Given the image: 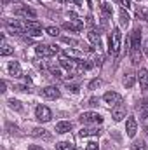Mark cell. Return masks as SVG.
<instances>
[{
  "mask_svg": "<svg viewBox=\"0 0 148 150\" xmlns=\"http://www.w3.org/2000/svg\"><path fill=\"white\" fill-rule=\"evenodd\" d=\"M9 107H11L12 110H16V112H21V110H23V105H21L18 100H14V98L9 100Z\"/></svg>",
  "mask_w": 148,
  "mask_h": 150,
  "instance_id": "d4e9b609",
  "label": "cell"
},
{
  "mask_svg": "<svg viewBox=\"0 0 148 150\" xmlns=\"http://www.w3.org/2000/svg\"><path fill=\"white\" fill-rule=\"evenodd\" d=\"M140 14H141V16H143V18H145V19L148 21V9H145V11H141V12L138 11V16H140Z\"/></svg>",
  "mask_w": 148,
  "mask_h": 150,
  "instance_id": "e575fe53",
  "label": "cell"
},
{
  "mask_svg": "<svg viewBox=\"0 0 148 150\" xmlns=\"http://www.w3.org/2000/svg\"><path fill=\"white\" fill-rule=\"evenodd\" d=\"M7 129H9V133H18V126H12V124H7Z\"/></svg>",
  "mask_w": 148,
  "mask_h": 150,
  "instance_id": "1f68e13d",
  "label": "cell"
},
{
  "mask_svg": "<svg viewBox=\"0 0 148 150\" xmlns=\"http://www.w3.org/2000/svg\"><path fill=\"white\" fill-rule=\"evenodd\" d=\"M78 134H80L82 138H87V136H99V134H101V129H99L98 126H87V127H82V129L78 131Z\"/></svg>",
  "mask_w": 148,
  "mask_h": 150,
  "instance_id": "8fae6325",
  "label": "cell"
},
{
  "mask_svg": "<svg viewBox=\"0 0 148 150\" xmlns=\"http://www.w3.org/2000/svg\"><path fill=\"white\" fill-rule=\"evenodd\" d=\"M56 150H77V149L70 142H59V143H56Z\"/></svg>",
  "mask_w": 148,
  "mask_h": 150,
  "instance_id": "7402d4cb",
  "label": "cell"
},
{
  "mask_svg": "<svg viewBox=\"0 0 148 150\" xmlns=\"http://www.w3.org/2000/svg\"><path fill=\"white\" fill-rule=\"evenodd\" d=\"M12 52H14V49L7 44V40H5V38L2 37V49H0V54H2V56H11Z\"/></svg>",
  "mask_w": 148,
  "mask_h": 150,
  "instance_id": "44dd1931",
  "label": "cell"
},
{
  "mask_svg": "<svg viewBox=\"0 0 148 150\" xmlns=\"http://www.w3.org/2000/svg\"><path fill=\"white\" fill-rule=\"evenodd\" d=\"M5 28H7V32L11 35H23V33H26L23 23H19V21H12V19L5 21Z\"/></svg>",
  "mask_w": 148,
  "mask_h": 150,
  "instance_id": "277c9868",
  "label": "cell"
},
{
  "mask_svg": "<svg viewBox=\"0 0 148 150\" xmlns=\"http://www.w3.org/2000/svg\"><path fill=\"white\" fill-rule=\"evenodd\" d=\"M40 94H42L45 100H58V98L61 96V91H59L56 86H47V87H44V89L40 91Z\"/></svg>",
  "mask_w": 148,
  "mask_h": 150,
  "instance_id": "8992f818",
  "label": "cell"
},
{
  "mask_svg": "<svg viewBox=\"0 0 148 150\" xmlns=\"http://www.w3.org/2000/svg\"><path fill=\"white\" fill-rule=\"evenodd\" d=\"M138 80H140V86H141V89H148V70L147 68H141L140 72H138Z\"/></svg>",
  "mask_w": 148,
  "mask_h": 150,
  "instance_id": "e0dca14e",
  "label": "cell"
},
{
  "mask_svg": "<svg viewBox=\"0 0 148 150\" xmlns=\"http://www.w3.org/2000/svg\"><path fill=\"white\" fill-rule=\"evenodd\" d=\"M45 33L51 35V37H59V28H56V26H47V28H45Z\"/></svg>",
  "mask_w": 148,
  "mask_h": 150,
  "instance_id": "484cf974",
  "label": "cell"
},
{
  "mask_svg": "<svg viewBox=\"0 0 148 150\" xmlns=\"http://www.w3.org/2000/svg\"><path fill=\"white\" fill-rule=\"evenodd\" d=\"M28 150H44V149H42L40 145H30V147H28Z\"/></svg>",
  "mask_w": 148,
  "mask_h": 150,
  "instance_id": "8d00e7d4",
  "label": "cell"
},
{
  "mask_svg": "<svg viewBox=\"0 0 148 150\" xmlns=\"http://www.w3.org/2000/svg\"><path fill=\"white\" fill-rule=\"evenodd\" d=\"M14 12H16V16L26 18V19H28V18H35V16H37V12H35L32 7H28V5H19Z\"/></svg>",
  "mask_w": 148,
  "mask_h": 150,
  "instance_id": "30bf717a",
  "label": "cell"
},
{
  "mask_svg": "<svg viewBox=\"0 0 148 150\" xmlns=\"http://www.w3.org/2000/svg\"><path fill=\"white\" fill-rule=\"evenodd\" d=\"M118 2H120V0H118Z\"/></svg>",
  "mask_w": 148,
  "mask_h": 150,
  "instance_id": "f35d334b",
  "label": "cell"
},
{
  "mask_svg": "<svg viewBox=\"0 0 148 150\" xmlns=\"http://www.w3.org/2000/svg\"><path fill=\"white\" fill-rule=\"evenodd\" d=\"M87 105H91V107H96V105H98V98H91V100L87 101Z\"/></svg>",
  "mask_w": 148,
  "mask_h": 150,
  "instance_id": "d6a6232c",
  "label": "cell"
},
{
  "mask_svg": "<svg viewBox=\"0 0 148 150\" xmlns=\"http://www.w3.org/2000/svg\"><path fill=\"white\" fill-rule=\"evenodd\" d=\"M103 100H105V103L110 105V107H117V105L122 103V96H120L118 93H115V91L105 93V94H103Z\"/></svg>",
  "mask_w": 148,
  "mask_h": 150,
  "instance_id": "5b68a950",
  "label": "cell"
},
{
  "mask_svg": "<svg viewBox=\"0 0 148 150\" xmlns=\"http://www.w3.org/2000/svg\"><path fill=\"white\" fill-rule=\"evenodd\" d=\"M78 120L82 124H94V126H98V124L103 122V115L98 112H84L78 115Z\"/></svg>",
  "mask_w": 148,
  "mask_h": 150,
  "instance_id": "7a4b0ae2",
  "label": "cell"
},
{
  "mask_svg": "<svg viewBox=\"0 0 148 150\" xmlns=\"http://www.w3.org/2000/svg\"><path fill=\"white\" fill-rule=\"evenodd\" d=\"M143 52H145V54L148 56V38L145 40V44H143Z\"/></svg>",
  "mask_w": 148,
  "mask_h": 150,
  "instance_id": "d590c367",
  "label": "cell"
},
{
  "mask_svg": "<svg viewBox=\"0 0 148 150\" xmlns=\"http://www.w3.org/2000/svg\"><path fill=\"white\" fill-rule=\"evenodd\" d=\"M118 18H120V25H122V26H129V23H131V18H129V14H127L124 9L120 11Z\"/></svg>",
  "mask_w": 148,
  "mask_h": 150,
  "instance_id": "603a6c76",
  "label": "cell"
},
{
  "mask_svg": "<svg viewBox=\"0 0 148 150\" xmlns=\"http://www.w3.org/2000/svg\"><path fill=\"white\" fill-rule=\"evenodd\" d=\"M131 150H147V143H145V140H136V142H132V145H131Z\"/></svg>",
  "mask_w": 148,
  "mask_h": 150,
  "instance_id": "cb8c5ba5",
  "label": "cell"
},
{
  "mask_svg": "<svg viewBox=\"0 0 148 150\" xmlns=\"http://www.w3.org/2000/svg\"><path fill=\"white\" fill-rule=\"evenodd\" d=\"M32 136H35V138H45V140H49V138H51V133H49V131H45L44 127H33V129H32Z\"/></svg>",
  "mask_w": 148,
  "mask_h": 150,
  "instance_id": "d6986e66",
  "label": "cell"
},
{
  "mask_svg": "<svg viewBox=\"0 0 148 150\" xmlns=\"http://www.w3.org/2000/svg\"><path fill=\"white\" fill-rule=\"evenodd\" d=\"M66 87H68L72 93H78V89H80V86H78V84H66Z\"/></svg>",
  "mask_w": 148,
  "mask_h": 150,
  "instance_id": "4dcf8cb0",
  "label": "cell"
},
{
  "mask_svg": "<svg viewBox=\"0 0 148 150\" xmlns=\"http://www.w3.org/2000/svg\"><path fill=\"white\" fill-rule=\"evenodd\" d=\"M140 120H141V126L145 127L148 131V112H141V117H140Z\"/></svg>",
  "mask_w": 148,
  "mask_h": 150,
  "instance_id": "83f0119b",
  "label": "cell"
},
{
  "mask_svg": "<svg viewBox=\"0 0 148 150\" xmlns=\"http://www.w3.org/2000/svg\"><path fill=\"white\" fill-rule=\"evenodd\" d=\"M87 37H89V40H91V42H92L96 47H101V37H99V33H98L94 28H91V30H89Z\"/></svg>",
  "mask_w": 148,
  "mask_h": 150,
  "instance_id": "ffe728a7",
  "label": "cell"
},
{
  "mask_svg": "<svg viewBox=\"0 0 148 150\" xmlns=\"http://www.w3.org/2000/svg\"><path fill=\"white\" fill-rule=\"evenodd\" d=\"M120 4H122V7H125V9L131 7V0H120Z\"/></svg>",
  "mask_w": 148,
  "mask_h": 150,
  "instance_id": "836d02e7",
  "label": "cell"
},
{
  "mask_svg": "<svg viewBox=\"0 0 148 150\" xmlns=\"http://www.w3.org/2000/svg\"><path fill=\"white\" fill-rule=\"evenodd\" d=\"M72 129H73V124H72L70 120H59V122L56 124V127H54V131H56V133H59V134L70 133Z\"/></svg>",
  "mask_w": 148,
  "mask_h": 150,
  "instance_id": "4fadbf2b",
  "label": "cell"
},
{
  "mask_svg": "<svg viewBox=\"0 0 148 150\" xmlns=\"http://www.w3.org/2000/svg\"><path fill=\"white\" fill-rule=\"evenodd\" d=\"M125 131H127V136H131V138L136 136V133H138V122H136L134 117H129V119H127V122H125Z\"/></svg>",
  "mask_w": 148,
  "mask_h": 150,
  "instance_id": "5bb4252c",
  "label": "cell"
},
{
  "mask_svg": "<svg viewBox=\"0 0 148 150\" xmlns=\"http://www.w3.org/2000/svg\"><path fill=\"white\" fill-rule=\"evenodd\" d=\"M35 52H37L38 56H42V58H51V56H54V47L52 45H47V44H37L35 45Z\"/></svg>",
  "mask_w": 148,
  "mask_h": 150,
  "instance_id": "52a82bcc",
  "label": "cell"
},
{
  "mask_svg": "<svg viewBox=\"0 0 148 150\" xmlns=\"http://www.w3.org/2000/svg\"><path fill=\"white\" fill-rule=\"evenodd\" d=\"M85 150H99V145H98L96 142H89V143L85 145Z\"/></svg>",
  "mask_w": 148,
  "mask_h": 150,
  "instance_id": "f546056e",
  "label": "cell"
},
{
  "mask_svg": "<svg viewBox=\"0 0 148 150\" xmlns=\"http://www.w3.org/2000/svg\"><path fill=\"white\" fill-rule=\"evenodd\" d=\"M61 42H65V44H68V45H73L77 49H82V51H91V47H89L87 44H84V42H80V40H75V38L61 37Z\"/></svg>",
  "mask_w": 148,
  "mask_h": 150,
  "instance_id": "7c38bea8",
  "label": "cell"
},
{
  "mask_svg": "<svg viewBox=\"0 0 148 150\" xmlns=\"http://www.w3.org/2000/svg\"><path fill=\"white\" fill-rule=\"evenodd\" d=\"M99 86H101V80H99V79H92V80L89 82V86H87V87H89L91 91H94V89H98Z\"/></svg>",
  "mask_w": 148,
  "mask_h": 150,
  "instance_id": "4316f807",
  "label": "cell"
},
{
  "mask_svg": "<svg viewBox=\"0 0 148 150\" xmlns=\"http://www.w3.org/2000/svg\"><path fill=\"white\" fill-rule=\"evenodd\" d=\"M127 115V108H125V105H117V107H111V117H113V120L115 122H120V120H124V117Z\"/></svg>",
  "mask_w": 148,
  "mask_h": 150,
  "instance_id": "9c48e42d",
  "label": "cell"
},
{
  "mask_svg": "<svg viewBox=\"0 0 148 150\" xmlns=\"http://www.w3.org/2000/svg\"><path fill=\"white\" fill-rule=\"evenodd\" d=\"M75 4H77V5H82V0H73Z\"/></svg>",
  "mask_w": 148,
  "mask_h": 150,
  "instance_id": "74e56055",
  "label": "cell"
},
{
  "mask_svg": "<svg viewBox=\"0 0 148 150\" xmlns=\"http://www.w3.org/2000/svg\"><path fill=\"white\" fill-rule=\"evenodd\" d=\"M35 117H37L38 122H49L52 119V112L45 105H38L37 108H35Z\"/></svg>",
  "mask_w": 148,
  "mask_h": 150,
  "instance_id": "3957f363",
  "label": "cell"
},
{
  "mask_svg": "<svg viewBox=\"0 0 148 150\" xmlns=\"http://www.w3.org/2000/svg\"><path fill=\"white\" fill-rule=\"evenodd\" d=\"M7 68H9V74L12 75V77H21V75H23L21 67H19V63H18V61H11Z\"/></svg>",
  "mask_w": 148,
  "mask_h": 150,
  "instance_id": "ac0fdd59",
  "label": "cell"
},
{
  "mask_svg": "<svg viewBox=\"0 0 148 150\" xmlns=\"http://www.w3.org/2000/svg\"><path fill=\"white\" fill-rule=\"evenodd\" d=\"M141 47V28H134L131 33V51H140Z\"/></svg>",
  "mask_w": 148,
  "mask_h": 150,
  "instance_id": "ba28073f",
  "label": "cell"
},
{
  "mask_svg": "<svg viewBox=\"0 0 148 150\" xmlns=\"http://www.w3.org/2000/svg\"><path fill=\"white\" fill-rule=\"evenodd\" d=\"M136 79H138V75L134 74V72H125L124 79H122V84H124V87H125V89H131V87L134 86Z\"/></svg>",
  "mask_w": 148,
  "mask_h": 150,
  "instance_id": "9a60e30c",
  "label": "cell"
},
{
  "mask_svg": "<svg viewBox=\"0 0 148 150\" xmlns=\"http://www.w3.org/2000/svg\"><path fill=\"white\" fill-rule=\"evenodd\" d=\"M101 9H103V12H105L106 16H111V14H113V9H111V5H108V4H105V2L101 4Z\"/></svg>",
  "mask_w": 148,
  "mask_h": 150,
  "instance_id": "f1b7e54d",
  "label": "cell"
},
{
  "mask_svg": "<svg viewBox=\"0 0 148 150\" xmlns=\"http://www.w3.org/2000/svg\"><path fill=\"white\" fill-rule=\"evenodd\" d=\"M120 44H122V33H120V28H113L111 30V35H110V40H108V52L111 56H118L120 52Z\"/></svg>",
  "mask_w": 148,
  "mask_h": 150,
  "instance_id": "6da1fadb",
  "label": "cell"
},
{
  "mask_svg": "<svg viewBox=\"0 0 148 150\" xmlns=\"http://www.w3.org/2000/svg\"><path fill=\"white\" fill-rule=\"evenodd\" d=\"M63 28H65V30H70V32H80V30L84 28V23L78 21V19L66 21V23H63Z\"/></svg>",
  "mask_w": 148,
  "mask_h": 150,
  "instance_id": "2e32d148",
  "label": "cell"
}]
</instances>
